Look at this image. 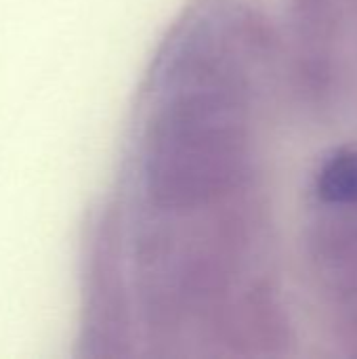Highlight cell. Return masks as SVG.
I'll return each mask as SVG.
<instances>
[{
	"instance_id": "6da1fadb",
	"label": "cell",
	"mask_w": 357,
	"mask_h": 359,
	"mask_svg": "<svg viewBox=\"0 0 357 359\" xmlns=\"http://www.w3.org/2000/svg\"><path fill=\"white\" fill-rule=\"evenodd\" d=\"M252 40L227 0H202L173 27L147 76L126 204L185 208L240 194Z\"/></svg>"
},
{
	"instance_id": "7a4b0ae2",
	"label": "cell",
	"mask_w": 357,
	"mask_h": 359,
	"mask_svg": "<svg viewBox=\"0 0 357 359\" xmlns=\"http://www.w3.org/2000/svg\"><path fill=\"white\" fill-rule=\"evenodd\" d=\"M318 198L332 206H357V149L343 147L326 158L316 181Z\"/></svg>"
}]
</instances>
